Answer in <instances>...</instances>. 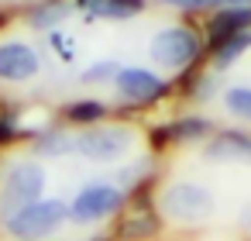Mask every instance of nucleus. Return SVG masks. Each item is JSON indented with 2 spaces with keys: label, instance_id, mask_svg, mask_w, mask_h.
I'll return each instance as SVG.
<instances>
[{
  "label": "nucleus",
  "instance_id": "obj_1",
  "mask_svg": "<svg viewBox=\"0 0 251 241\" xmlns=\"http://www.w3.org/2000/svg\"><path fill=\"white\" fill-rule=\"evenodd\" d=\"M206 52V35L196 25H165L148 42V55L162 73H193Z\"/></svg>",
  "mask_w": 251,
  "mask_h": 241
},
{
  "label": "nucleus",
  "instance_id": "obj_2",
  "mask_svg": "<svg viewBox=\"0 0 251 241\" xmlns=\"http://www.w3.org/2000/svg\"><path fill=\"white\" fill-rule=\"evenodd\" d=\"M49 189V172L38 159L25 155V159H11L0 169V224L7 217H14L18 210L38 203Z\"/></svg>",
  "mask_w": 251,
  "mask_h": 241
},
{
  "label": "nucleus",
  "instance_id": "obj_3",
  "mask_svg": "<svg viewBox=\"0 0 251 241\" xmlns=\"http://www.w3.org/2000/svg\"><path fill=\"white\" fill-rule=\"evenodd\" d=\"M155 207L169 224H206L217 214V196L196 179H172L158 189Z\"/></svg>",
  "mask_w": 251,
  "mask_h": 241
},
{
  "label": "nucleus",
  "instance_id": "obj_4",
  "mask_svg": "<svg viewBox=\"0 0 251 241\" xmlns=\"http://www.w3.org/2000/svg\"><path fill=\"white\" fill-rule=\"evenodd\" d=\"M66 224H69V203L59 200V196H42L38 203L18 210L14 217H7L0 227H4V234L11 241H49Z\"/></svg>",
  "mask_w": 251,
  "mask_h": 241
},
{
  "label": "nucleus",
  "instance_id": "obj_5",
  "mask_svg": "<svg viewBox=\"0 0 251 241\" xmlns=\"http://www.w3.org/2000/svg\"><path fill=\"white\" fill-rule=\"evenodd\" d=\"M127 207V193L114 179H90L76 189L69 203V224L76 227H97L110 217H117Z\"/></svg>",
  "mask_w": 251,
  "mask_h": 241
},
{
  "label": "nucleus",
  "instance_id": "obj_6",
  "mask_svg": "<svg viewBox=\"0 0 251 241\" xmlns=\"http://www.w3.org/2000/svg\"><path fill=\"white\" fill-rule=\"evenodd\" d=\"M134 141H138V131L131 124L103 121L76 131V155H83L86 162H121L134 148Z\"/></svg>",
  "mask_w": 251,
  "mask_h": 241
},
{
  "label": "nucleus",
  "instance_id": "obj_7",
  "mask_svg": "<svg viewBox=\"0 0 251 241\" xmlns=\"http://www.w3.org/2000/svg\"><path fill=\"white\" fill-rule=\"evenodd\" d=\"M110 86L124 107H155L172 93V80H165L148 66H121Z\"/></svg>",
  "mask_w": 251,
  "mask_h": 241
},
{
  "label": "nucleus",
  "instance_id": "obj_8",
  "mask_svg": "<svg viewBox=\"0 0 251 241\" xmlns=\"http://www.w3.org/2000/svg\"><path fill=\"white\" fill-rule=\"evenodd\" d=\"M42 76V52L25 38L0 42V83H31Z\"/></svg>",
  "mask_w": 251,
  "mask_h": 241
},
{
  "label": "nucleus",
  "instance_id": "obj_9",
  "mask_svg": "<svg viewBox=\"0 0 251 241\" xmlns=\"http://www.w3.org/2000/svg\"><path fill=\"white\" fill-rule=\"evenodd\" d=\"M206 162H230V165H251V131H213L203 141Z\"/></svg>",
  "mask_w": 251,
  "mask_h": 241
},
{
  "label": "nucleus",
  "instance_id": "obj_10",
  "mask_svg": "<svg viewBox=\"0 0 251 241\" xmlns=\"http://www.w3.org/2000/svg\"><path fill=\"white\" fill-rule=\"evenodd\" d=\"M241 31H251V4H241V7H217L206 14V25H203V35H206V49L230 38V35H241Z\"/></svg>",
  "mask_w": 251,
  "mask_h": 241
},
{
  "label": "nucleus",
  "instance_id": "obj_11",
  "mask_svg": "<svg viewBox=\"0 0 251 241\" xmlns=\"http://www.w3.org/2000/svg\"><path fill=\"white\" fill-rule=\"evenodd\" d=\"M76 14V4L73 0H31L28 11H25V21L31 31H62V25Z\"/></svg>",
  "mask_w": 251,
  "mask_h": 241
},
{
  "label": "nucleus",
  "instance_id": "obj_12",
  "mask_svg": "<svg viewBox=\"0 0 251 241\" xmlns=\"http://www.w3.org/2000/svg\"><path fill=\"white\" fill-rule=\"evenodd\" d=\"M151 0H86L83 14L86 21H131L148 11Z\"/></svg>",
  "mask_w": 251,
  "mask_h": 241
},
{
  "label": "nucleus",
  "instance_id": "obj_13",
  "mask_svg": "<svg viewBox=\"0 0 251 241\" xmlns=\"http://www.w3.org/2000/svg\"><path fill=\"white\" fill-rule=\"evenodd\" d=\"M244 52H251V31H241V35H230V38L210 45L206 59H210L213 73H227V69H234L244 59Z\"/></svg>",
  "mask_w": 251,
  "mask_h": 241
},
{
  "label": "nucleus",
  "instance_id": "obj_14",
  "mask_svg": "<svg viewBox=\"0 0 251 241\" xmlns=\"http://www.w3.org/2000/svg\"><path fill=\"white\" fill-rule=\"evenodd\" d=\"M213 134L210 121L200 117V114H189V117H176L162 128V138L172 141V145H182V141H206Z\"/></svg>",
  "mask_w": 251,
  "mask_h": 241
},
{
  "label": "nucleus",
  "instance_id": "obj_15",
  "mask_svg": "<svg viewBox=\"0 0 251 241\" xmlns=\"http://www.w3.org/2000/svg\"><path fill=\"white\" fill-rule=\"evenodd\" d=\"M73 152H76V134L69 128H52V131L35 138V155L38 159H62V155H73Z\"/></svg>",
  "mask_w": 251,
  "mask_h": 241
},
{
  "label": "nucleus",
  "instance_id": "obj_16",
  "mask_svg": "<svg viewBox=\"0 0 251 241\" xmlns=\"http://www.w3.org/2000/svg\"><path fill=\"white\" fill-rule=\"evenodd\" d=\"M66 121L69 124H79V128H90V124H103L107 121V114H110V107L103 104V100H97V97H83V100H73V104H66Z\"/></svg>",
  "mask_w": 251,
  "mask_h": 241
},
{
  "label": "nucleus",
  "instance_id": "obj_17",
  "mask_svg": "<svg viewBox=\"0 0 251 241\" xmlns=\"http://www.w3.org/2000/svg\"><path fill=\"white\" fill-rule=\"evenodd\" d=\"M151 179V159H134V162H121L117 169H114V183L131 196V193H138L145 183Z\"/></svg>",
  "mask_w": 251,
  "mask_h": 241
},
{
  "label": "nucleus",
  "instance_id": "obj_18",
  "mask_svg": "<svg viewBox=\"0 0 251 241\" xmlns=\"http://www.w3.org/2000/svg\"><path fill=\"white\" fill-rule=\"evenodd\" d=\"M162 227V217L158 210H148V214H134V217H124L121 224V241H151Z\"/></svg>",
  "mask_w": 251,
  "mask_h": 241
},
{
  "label": "nucleus",
  "instance_id": "obj_19",
  "mask_svg": "<svg viewBox=\"0 0 251 241\" xmlns=\"http://www.w3.org/2000/svg\"><path fill=\"white\" fill-rule=\"evenodd\" d=\"M220 104H224V110H227L234 121H241V124L251 128V86H248V83L227 86V90L220 93Z\"/></svg>",
  "mask_w": 251,
  "mask_h": 241
},
{
  "label": "nucleus",
  "instance_id": "obj_20",
  "mask_svg": "<svg viewBox=\"0 0 251 241\" xmlns=\"http://www.w3.org/2000/svg\"><path fill=\"white\" fill-rule=\"evenodd\" d=\"M117 69H121L117 59H97V62H90V66L83 69L79 83H83V86H107V83H114Z\"/></svg>",
  "mask_w": 251,
  "mask_h": 241
},
{
  "label": "nucleus",
  "instance_id": "obj_21",
  "mask_svg": "<svg viewBox=\"0 0 251 241\" xmlns=\"http://www.w3.org/2000/svg\"><path fill=\"white\" fill-rule=\"evenodd\" d=\"M186 90H189L193 100L203 104V100H210V97L217 93V76H213V73H196V76H189V86H186Z\"/></svg>",
  "mask_w": 251,
  "mask_h": 241
},
{
  "label": "nucleus",
  "instance_id": "obj_22",
  "mask_svg": "<svg viewBox=\"0 0 251 241\" xmlns=\"http://www.w3.org/2000/svg\"><path fill=\"white\" fill-rule=\"evenodd\" d=\"M151 4L182 11V14H206V11H213V0H151Z\"/></svg>",
  "mask_w": 251,
  "mask_h": 241
},
{
  "label": "nucleus",
  "instance_id": "obj_23",
  "mask_svg": "<svg viewBox=\"0 0 251 241\" xmlns=\"http://www.w3.org/2000/svg\"><path fill=\"white\" fill-rule=\"evenodd\" d=\"M49 42H52V49H62V59H73V55H76V42H73V38H66L62 31H52V35H49Z\"/></svg>",
  "mask_w": 251,
  "mask_h": 241
},
{
  "label": "nucleus",
  "instance_id": "obj_24",
  "mask_svg": "<svg viewBox=\"0 0 251 241\" xmlns=\"http://www.w3.org/2000/svg\"><path fill=\"white\" fill-rule=\"evenodd\" d=\"M21 131H18V124H14V117H0V145H7V141H14Z\"/></svg>",
  "mask_w": 251,
  "mask_h": 241
},
{
  "label": "nucleus",
  "instance_id": "obj_25",
  "mask_svg": "<svg viewBox=\"0 0 251 241\" xmlns=\"http://www.w3.org/2000/svg\"><path fill=\"white\" fill-rule=\"evenodd\" d=\"M241 224H244V227H251V203H244V207H241Z\"/></svg>",
  "mask_w": 251,
  "mask_h": 241
},
{
  "label": "nucleus",
  "instance_id": "obj_26",
  "mask_svg": "<svg viewBox=\"0 0 251 241\" xmlns=\"http://www.w3.org/2000/svg\"><path fill=\"white\" fill-rule=\"evenodd\" d=\"M73 4H76V7H79V11H83V4H86V0H73Z\"/></svg>",
  "mask_w": 251,
  "mask_h": 241
}]
</instances>
